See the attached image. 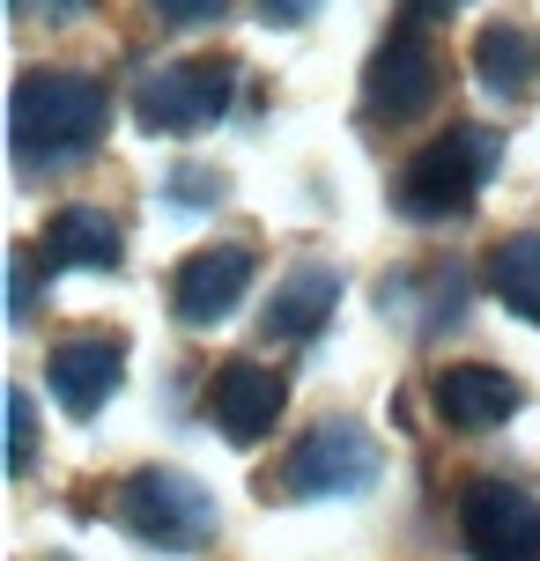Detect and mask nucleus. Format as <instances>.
<instances>
[{"label": "nucleus", "instance_id": "nucleus-8", "mask_svg": "<svg viewBox=\"0 0 540 561\" xmlns=\"http://www.w3.org/2000/svg\"><path fill=\"white\" fill-rule=\"evenodd\" d=\"M252 288V252L245 244H200L193 259L171 266V310L185 325H223Z\"/></svg>", "mask_w": 540, "mask_h": 561}, {"label": "nucleus", "instance_id": "nucleus-21", "mask_svg": "<svg viewBox=\"0 0 540 561\" xmlns=\"http://www.w3.org/2000/svg\"><path fill=\"white\" fill-rule=\"evenodd\" d=\"M45 8H53V15H82L89 0H45Z\"/></svg>", "mask_w": 540, "mask_h": 561}, {"label": "nucleus", "instance_id": "nucleus-3", "mask_svg": "<svg viewBox=\"0 0 540 561\" xmlns=\"http://www.w3.org/2000/svg\"><path fill=\"white\" fill-rule=\"evenodd\" d=\"M112 517H119V533H134L142 547H156V554H200V547L215 539V525H223L215 495H207L193 473H178V466L126 473L119 495H112Z\"/></svg>", "mask_w": 540, "mask_h": 561}, {"label": "nucleus", "instance_id": "nucleus-10", "mask_svg": "<svg viewBox=\"0 0 540 561\" xmlns=\"http://www.w3.org/2000/svg\"><path fill=\"white\" fill-rule=\"evenodd\" d=\"M429 399H437V421H445V428L488 436V428H504V421L526 407V385H518L511 369H496V363H452L437 385H429Z\"/></svg>", "mask_w": 540, "mask_h": 561}, {"label": "nucleus", "instance_id": "nucleus-5", "mask_svg": "<svg viewBox=\"0 0 540 561\" xmlns=\"http://www.w3.org/2000/svg\"><path fill=\"white\" fill-rule=\"evenodd\" d=\"M370 480H378V444H370V428L356 421H312L296 450H289L282 466V495H304V503H334V495H363Z\"/></svg>", "mask_w": 540, "mask_h": 561}, {"label": "nucleus", "instance_id": "nucleus-11", "mask_svg": "<svg viewBox=\"0 0 540 561\" xmlns=\"http://www.w3.org/2000/svg\"><path fill=\"white\" fill-rule=\"evenodd\" d=\"M119 377H126V340H112V333H75L45 355V385L59 392V407L75 421L97 414L119 392Z\"/></svg>", "mask_w": 540, "mask_h": 561}, {"label": "nucleus", "instance_id": "nucleus-22", "mask_svg": "<svg viewBox=\"0 0 540 561\" xmlns=\"http://www.w3.org/2000/svg\"><path fill=\"white\" fill-rule=\"evenodd\" d=\"M429 15H452V8H466V0H423Z\"/></svg>", "mask_w": 540, "mask_h": 561}, {"label": "nucleus", "instance_id": "nucleus-15", "mask_svg": "<svg viewBox=\"0 0 540 561\" xmlns=\"http://www.w3.org/2000/svg\"><path fill=\"white\" fill-rule=\"evenodd\" d=\"M482 280H488V296L511 310V318L540 325V229H518V237H504V244L488 252Z\"/></svg>", "mask_w": 540, "mask_h": 561}, {"label": "nucleus", "instance_id": "nucleus-17", "mask_svg": "<svg viewBox=\"0 0 540 561\" xmlns=\"http://www.w3.org/2000/svg\"><path fill=\"white\" fill-rule=\"evenodd\" d=\"M156 8V23H171V30H200V23H215L229 0H148Z\"/></svg>", "mask_w": 540, "mask_h": 561}, {"label": "nucleus", "instance_id": "nucleus-18", "mask_svg": "<svg viewBox=\"0 0 540 561\" xmlns=\"http://www.w3.org/2000/svg\"><path fill=\"white\" fill-rule=\"evenodd\" d=\"M8 274H15V296H8V310H15V325H23L30 304H37V259L15 252V259H8Z\"/></svg>", "mask_w": 540, "mask_h": 561}, {"label": "nucleus", "instance_id": "nucleus-16", "mask_svg": "<svg viewBox=\"0 0 540 561\" xmlns=\"http://www.w3.org/2000/svg\"><path fill=\"white\" fill-rule=\"evenodd\" d=\"M37 466V407L30 392H8V473H30Z\"/></svg>", "mask_w": 540, "mask_h": 561}, {"label": "nucleus", "instance_id": "nucleus-19", "mask_svg": "<svg viewBox=\"0 0 540 561\" xmlns=\"http://www.w3.org/2000/svg\"><path fill=\"white\" fill-rule=\"evenodd\" d=\"M259 8V23H274V30H296V23H312L326 0H252Z\"/></svg>", "mask_w": 540, "mask_h": 561}, {"label": "nucleus", "instance_id": "nucleus-20", "mask_svg": "<svg viewBox=\"0 0 540 561\" xmlns=\"http://www.w3.org/2000/svg\"><path fill=\"white\" fill-rule=\"evenodd\" d=\"M164 193L178 199V207H207V199L223 193V185H215V178H207V170H178L171 185H164Z\"/></svg>", "mask_w": 540, "mask_h": 561}, {"label": "nucleus", "instance_id": "nucleus-13", "mask_svg": "<svg viewBox=\"0 0 540 561\" xmlns=\"http://www.w3.org/2000/svg\"><path fill=\"white\" fill-rule=\"evenodd\" d=\"M45 259L53 266H82V274H112L119 259H126V237H119V222L104 207H67L45 229Z\"/></svg>", "mask_w": 540, "mask_h": 561}, {"label": "nucleus", "instance_id": "nucleus-2", "mask_svg": "<svg viewBox=\"0 0 540 561\" xmlns=\"http://www.w3.org/2000/svg\"><path fill=\"white\" fill-rule=\"evenodd\" d=\"M504 163V140L488 126H445L437 140L415 148V163L400 170L393 207L407 222H445V215H466L474 199L488 193V178Z\"/></svg>", "mask_w": 540, "mask_h": 561}, {"label": "nucleus", "instance_id": "nucleus-12", "mask_svg": "<svg viewBox=\"0 0 540 561\" xmlns=\"http://www.w3.org/2000/svg\"><path fill=\"white\" fill-rule=\"evenodd\" d=\"M341 304V274L334 266H296L282 280V296L267 304V340H282V347H304V340L326 333V318Z\"/></svg>", "mask_w": 540, "mask_h": 561}, {"label": "nucleus", "instance_id": "nucleus-7", "mask_svg": "<svg viewBox=\"0 0 540 561\" xmlns=\"http://www.w3.org/2000/svg\"><path fill=\"white\" fill-rule=\"evenodd\" d=\"M459 539L474 561H540V503L518 480H474L459 495Z\"/></svg>", "mask_w": 540, "mask_h": 561}, {"label": "nucleus", "instance_id": "nucleus-14", "mask_svg": "<svg viewBox=\"0 0 540 561\" xmlns=\"http://www.w3.org/2000/svg\"><path fill=\"white\" fill-rule=\"evenodd\" d=\"M540 75V37L518 23H488L482 37H474V82L488 89V96H526Z\"/></svg>", "mask_w": 540, "mask_h": 561}, {"label": "nucleus", "instance_id": "nucleus-9", "mask_svg": "<svg viewBox=\"0 0 540 561\" xmlns=\"http://www.w3.org/2000/svg\"><path fill=\"white\" fill-rule=\"evenodd\" d=\"M282 407H289V385H282V369H267V363H229V369H215V385H207L215 428L245 450L267 444V436L282 428Z\"/></svg>", "mask_w": 540, "mask_h": 561}, {"label": "nucleus", "instance_id": "nucleus-1", "mask_svg": "<svg viewBox=\"0 0 540 561\" xmlns=\"http://www.w3.org/2000/svg\"><path fill=\"white\" fill-rule=\"evenodd\" d=\"M112 126V89L82 67H30L8 104V140L23 170H67Z\"/></svg>", "mask_w": 540, "mask_h": 561}, {"label": "nucleus", "instance_id": "nucleus-4", "mask_svg": "<svg viewBox=\"0 0 540 561\" xmlns=\"http://www.w3.org/2000/svg\"><path fill=\"white\" fill-rule=\"evenodd\" d=\"M237 104V67L229 59H171L134 89V118L148 134H207Z\"/></svg>", "mask_w": 540, "mask_h": 561}, {"label": "nucleus", "instance_id": "nucleus-6", "mask_svg": "<svg viewBox=\"0 0 540 561\" xmlns=\"http://www.w3.org/2000/svg\"><path fill=\"white\" fill-rule=\"evenodd\" d=\"M437 53H429V37L415 23H400L378 37V53L363 67V112L378 126H407V118H423L437 104Z\"/></svg>", "mask_w": 540, "mask_h": 561}]
</instances>
